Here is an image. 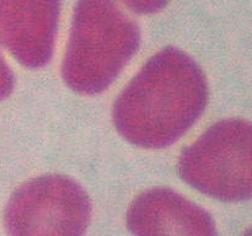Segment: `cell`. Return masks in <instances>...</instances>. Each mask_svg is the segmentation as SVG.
<instances>
[{"instance_id":"1","label":"cell","mask_w":252,"mask_h":236,"mask_svg":"<svg viewBox=\"0 0 252 236\" xmlns=\"http://www.w3.org/2000/svg\"><path fill=\"white\" fill-rule=\"evenodd\" d=\"M208 84L196 61L174 47L149 59L120 93L112 118L121 135L145 149L174 144L201 117Z\"/></svg>"},{"instance_id":"2","label":"cell","mask_w":252,"mask_h":236,"mask_svg":"<svg viewBox=\"0 0 252 236\" xmlns=\"http://www.w3.org/2000/svg\"><path fill=\"white\" fill-rule=\"evenodd\" d=\"M139 42L137 24L117 0H78L62 76L76 92H101L127 65Z\"/></svg>"},{"instance_id":"3","label":"cell","mask_w":252,"mask_h":236,"mask_svg":"<svg viewBox=\"0 0 252 236\" xmlns=\"http://www.w3.org/2000/svg\"><path fill=\"white\" fill-rule=\"evenodd\" d=\"M179 174L201 193L224 202L250 199L252 129L244 119L212 125L179 160Z\"/></svg>"},{"instance_id":"4","label":"cell","mask_w":252,"mask_h":236,"mask_svg":"<svg viewBox=\"0 0 252 236\" xmlns=\"http://www.w3.org/2000/svg\"><path fill=\"white\" fill-rule=\"evenodd\" d=\"M91 219V202L74 179L46 175L20 186L5 208L10 235H83Z\"/></svg>"},{"instance_id":"5","label":"cell","mask_w":252,"mask_h":236,"mask_svg":"<svg viewBox=\"0 0 252 236\" xmlns=\"http://www.w3.org/2000/svg\"><path fill=\"white\" fill-rule=\"evenodd\" d=\"M61 0H0V44L27 68L52 58Z\"/></svg>"},{"instance_id":"6","label":"cell","mask_w":252,"mask_h":236,"mask_svg":"<svg viewBox=\"0 0 252 236\" xmlns=\"http://www.w3.org/2000/svg\"><path fill=\"white\" fill-rule=\"evenodd\" d=\"M127 226L135 235H216V224L204 209L169 188H152L133 201Z\"/></svg>"},{"instance_id":"7","label":"cell","mask_w":252,"mask_h":236,"mask_svg":"<svg viewBox=\"0 0 252 236\" xmlns=\"http://www.w3.org/2000/svg\"><path fill=\"white\" fill-rule=\"evenodd\" d=\"M132 11L137 14H154L166 6L169 0H122Z\"/></svg>"},{"instance_id":"8","label":"cell","mask_w":252,"mask_h":236,"mask_svg":"<svg viewBox=\"0 0 252 236\" xmlns=\"http://www.w3.org/2000/svg\"><path fill=\"white\" fill-rule=\"evenodd\" d=\"M14 83V74L0 53V100H4L12 92Z\"/></svg>"}]
</instances>
